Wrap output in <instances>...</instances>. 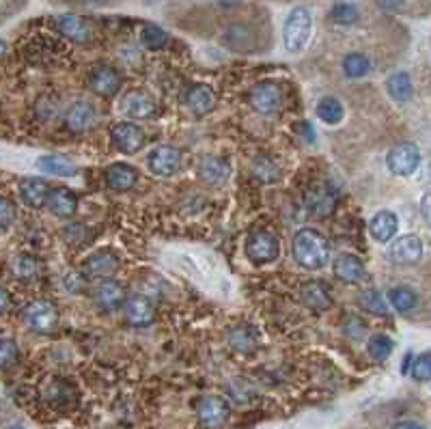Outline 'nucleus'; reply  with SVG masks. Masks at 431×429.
<instances>
[{"mask_svg":"<svg viewBox=\"0 0 431 429\" xmlns=\"http://www.w3.org/2000/svg\"><path fill=\"white\" fill-rule=\"evenodd\" d=\"M95 300H98L100 307H104L108 311H115V309H119L123 305L125 292H123V287L117 280L104 278L98 287H95Z\"/></svg>","mask_w":431,"mask_h":429,"instance_id":"b1692460","label":"nucleus"},{"mask_svg":"<svg viewBox=\"0 0 431 429\" xmlns=\"http://www.w3.org/2000/svg\"><path fill=\"white\" fill-rule=\"evenodd\" d=\"M360 305L364 311H369L373 315H388V302L375 289H366L360 294Z\"/></svg>","mask_w":431,"mask_h":429,"instance_id":"e433bc0d","label":"nucleus"},{"mask_svg":"<svg viewBox=\"0 0 431 429\" xmlns=\"http://www.w3.org/2000/svg\"><path fill=\"white\" fill-rule=\"evenodd\" d=\"M11 270H13V274L18 276V278H33L39 272V263L33 257L22 255V257H15L13 259Z\"/></svg>","mask_w":431,"mask_h":429,"instance_id":"ea45409f","label":"nucleus"},{"mask_svg":"<svg viewBox=\"0 0 431 429\" xmlns=\"http://www.w3.org/2000/svg\"><path fill=\"white\" fill-rule=\"evenodd\" d=\"M125 313H127V320H130L134 326H149L155 317L153 302L145 296H132L130 300H127Z\"/></svg>","mask_w":431,"mask_h":429,"instance_id":"aec40b11","label":"nucleus"},{"mask_svg":"<svg viewBox=\"0 0 431 429\" xmlns=\"http://www.w3.org/2000/svg\"><path fill=\"white\" fill-rule=\"evenodd\" d=\"M138 179V173L132 164H123V162H117V164H110L106 168V184L108 188L113 190H119V192H123V190H130Z\"/></svg>","mask_w":431,"mask_h":429,"instance_id":"4be33fe9","label":"nucleus"},{"mask_svg":"<svg viewBox=\"0 0 431 429\" xmlns=\"http://www.w3.org/2000/svg\"><path fill=\"white\" fill-rule=\"evenodd\" d=\"M5 50H7V43L0 39V54H5Z\"/></svg>","mask_w":431,"mask_h":429,"instance_id":"603ef678","label":"nucleus"},{"mask_svg":"<svg viewBox=\"0 0 431 429\" xmlns=\"http://www.w3.org/2000/svg\"><path fill=\"white\" fill-rule=\"evenodd\" d=\"M229 412H231V408H229L227 399H222V397H218V395L201 397L197 404V415H199L201 425L212 427V429L225 425L229 419Z\"/></svg>","mask_w":431,"mask_h":429,"instance_id":"0eeeda50","label":"nucleus"},{"mask_svg":"<svg viewBox=\"0 0 431 429\" xmlns=\"http://www.w3.org/2000/svg\"><path fill=\"white\" fill-rule=\"evenodd\" d=\"M393 429H427V427L417 423V421H401V423H397Z\"/></svg>","mask_w":431,"mask_h":429,"instance_id":"8fccbe9b","label":"nucleus"},{"mask_svg":"<svg viewBox=\"0 0 431 429\" xmlns=\"http://www.w3.org/2000/svg\"><path fill=\"white\" fill-rule=\"evenodd\" d=\"M89 87H91L93 93L104 95V98H113V95H117L119 87H121V78H119L115 67L95 65L89 72Z\"/></svg>","mask_w":431,"mask_h":429,"instance_id":"9d476101","label":"nucleus"},{"mask_svg":"<svg viewBox=\"0 0 431 429\" xmlns=\"http://www.w3.org/2000/svg\"><path fill=\"white\" fill-rule=\"evenodd\" d=\"M307 205L309 210L317 216H328L334 212V205H337V201H334V197L328 192V190L324 188H315L309 192L307 197Z\"/></svg>","mask_w":431,"mask_h":429,"instance_id":"7c9ffc66","label":"nucleus"},{"mask_svg":"<svg viewBox=\"0 0 431 429\" xmlns=\"http://www.w3.org/2000/svg\"><path fill=\"white\" fill-rule=\"evenodd\" d=\"M300 298L313 311H324L332 305L330 292L326 287V283H322V280H309V283L302 285Z\"/></svg>","mask_w":431,"mask_h":429,"instance_id":"6ab92c4d","label":"nucleus"},{"mask_svg":"<svg viewBox=\"0 0 431 429\" xmlns=\"http://www.w3.org/2000/svg\"><path fill=\"white\" fill-rule=\"evenodd\" d=\"M56 28L60 35H65L67 39L76 41V43H85L91 37V26L85 18H80L76 13H63L54 20Z\"/></svg>","mask_w":431,"mask_h":429,"instance_id":"ddd939ff","label":"nucleus"},{"mask_svg":"<svg viewBox=\"0 0 431 429\" xmlns=\"http://www.w3.org/2000/svg\"><path fill=\"white\" fill-rule=\"evenodd\" d=\"M37 166L47 175H54V177H74V175H78L76 164L67 160L65 155H58V153L41 155L37 160Z\"/></svg>","mask_w":431,"mask_h":429,"instance_id":"a878e982","label":"nucleus"},{"mask_svg":"<svg viewBox=\"0 0 431 429\" xmlns=\"http://www.w3.org/2000/svg\"><path fill=\"white\" fill-rule=\"evenodd\" d=\"M15 218V208L13 203L5 197H0V229H9Z\"/></svg>","mask_w":431,"mask_h":429,"instance_id":"79ce46f5","label":"nucleus"},{"mask_svg":"<svg viewBox=\"0 0 431 429\" xmlns=\"http://www.w3.org/2000/svg\"><path fill=\"white\" fill-rule=\"evenodd\" d=\"M406 5V0H377V7L384 13H397Z\"/></svg>","mask_w":431,"mask_h":429,"instance_id":"49530a36","label":"nucleus"},{"mask_svg":"<svg viewBox=\"0 0 431 429\" xmlns=\"http://www.w3.org/2000/svg\"><path fill=\"white\" fill-rule=\"evenodd\" d=\"M332 272L334 276H337L341 283H360L364 276H366V267H364V261L358 259L356 255H349V252H345V255H339L337 259H334L332 263Z\"/></svg>","mask_w":431,"mask_h":429,"instance_id":"f8f14e48","label":"nucleus"},{"mask_svg":"<svg viewBox=\"0 0 431 429\" xmlns=\"http://www.w3.org/2000/svg\"><path fill=\"white\" fill-rule=\"evenodd\" d=\"M186 106L192 115L203 117L216 106V93L207 85H195L186 93Z\"/></svg>","mask_w":431,"mask_h":429,"instance_id":"dca6fc26","label":"nucleus"},{"mask_svg":"<svg viewBox=\"0 0 431 429\" xmlns=\"http://www.w3.org/2000/svg\"><path fill=\"white\" fill-rule=\"evenodd\" d=\"M294 130L305 138L307 142H315V128H313V123H309V121H298L296 125H294Z\"/></svg>","mask_w":431,"mask_h":429,"instance_id":"a18cd8bd","label":"nucleus"},{"mask_svg":"<svg viewBox=\"0 0 431 429\" xmlns=\"http://www.w3.org/2000/svg\"><path fill=\"white\" fill-rule=\"evenodd\" d=\"M85 235H87V231H85L82 225H71V227H65V229H63V237H65V240L71 242V244L82 242V240H85Z\"/></svg>","mask_w":431,"mask_h":429,"instance_id":"37998d69","label":"nucleus"},{"mask_svg":"<svg viewBox=\"0 0 431 429\" xmlns=\"http://www.w3.org/2000/svg\"><path fill=\"white\" fill-rule=\"evenodd\" d=\"M423 257V240L419 235H401L388 248V259L399 265L417 263Z\"/></svg>","mask_w":431,"mask_h":429,"instance_id":"1a4fd4ad","label":"nucleus"},{"mask_svg":"<svg viewBox=\"0 0 431 429\" xmlns=\"http://www.w3.org/2000/svg\"><path fill=\"white\" fill-rule=\"evenodd\" d=\"M429 203H431V197H429V192L421 199V214H423V218H425V222H429V218H431V214H429Z\"/></svg>","mask_w":431,"mask_h":429,"instance_id":"09e8293b","label":"nucleus"},{"mask_svg":"<svg viewBox=\"0 0 431 429\" xmlns=\"http://www.w3.org/2000/svg\"><path fill=\"white\" fill-rule=\"evenodd\" d=\"M121 110L132 119H147L155 113V104L145 91H130L121 100Z\"/></svg>","mask_w":431,"mask_h":429,"instance_id":"4468645a","label":"nucleus"},{"mask_svg":"<svg viewBox=\"0 0 431 429\" xmlns=\"http://www.w3.org/2000/svg\"><path fill=\"white\" fill-rule=\"evenodd\" d=\"M18 356H20V352H18L15 341L0 335V369L11 367V364L18 360Z\"/></svg>","mask_w":431,"mask_h":429,"instance_id":"a19ab883","label":"nucleus"},{"mask_svg":"<svg viewBox=\"0 0 431 429\" xmlns=\"http://www.w3.org/2000/svg\"><path fill=\"white\" fill-rule=\"evenodd\" d=\"M408 373H412V377L419 380V382H429L431 380V356H429V352H423L421 356L412 358Z\"/></svg>","mask_w":431,"mask_h":429,"instance_id":"58836bf2","label":"nucleus"},{"mask_svg":"<svg viewBox=\"0 0 431 429\" xmlns=\"http://www.w3.org/2000/svg\"><path fill=\"white\" fill-rule=\"evenodd\" d=\"M225 43L231 47V50H237V52H244L248 47L254 43V33L248 24H242V22H235L231 26H227L225 35H222Z\"/></svg>","mask_w":431,"mask_h":429,"instance_id":"bb28decb","label":"nucleus"},{"mask_svg":"<svg viewBox=\"0 0 431 429\" xmlns=\"http://www.w3.org/2000/svg\"><path fill=\"white\" fill-rule=\"evenodd\" d=\"M65 287H67V292H74V294H78V292H82V287H87V280H85V276L82 274H67L65 276Z\"/></svg>","mask_w":431,"mask_h":429,"instance_id":"c03bdc74","label":"nucleus"},{"mask_svg":"<svg viewBox=\"0 0 431 429\" xmlns=\"http://www.w3.org/2000/svg\"><path fill=\"white\" fill-rule=\"evenodd\" d=\"M280 252V242L274 233L269 231H252L246 240V257L254 265H265L269 261H274Z\"/></svg>","mask_w":431,"mask_h":429,"instance_id":"7ed1b4c3","label":"nucleus"},{"mask_svg":"<svg viewBox=\"0 0 431 429\" xmlns=\"http://www.w3.org/2000/svg\"><path fill=\"white\" fill-rule=\"evenodd\" d=\"M140 39L147 47H151V50H157V47H164L168 43V33L164 28L155 26V24H147L145 28H142Z\"/></svg>","mask_w":431,"mask_h":429,"instance_id":"4c0bfd02","label":"nucleus"},{"mask_svg":"<svg viewBox=\"0 0 431 429\" xmlns=\"http://www.w3.org/2000/svg\"><path fill=\"white\" fill-rule=\"evenodd\" d=\"M294 259L307 270H319L328 263V255H330V246L326 237L315 231V229H300L294 237Z\"/></svg>","mask_w":431,"mask_h":429,"instance_id":"f257e3e1","label":"nucleus"},{"mask_svg":"<svg viewBox=\"0 0 431 429\" xmlns=\"http://www.w3.org/2000/svg\"><path fill=\"white\" fill-rule=\"evenodd\" d=\"M5 429H24V427H20V425H13V427H5Z\"/></svg>","mask_w":431,"mask_h":429,"instance_id":"864d4df0","label":"nucleus"},{"mask_svg":"<svg viewBox=\"0 0 431 429\" xmlns=\"http://www.w3.org/2000/svg\"><path fill=\"white\" fill-rule=\"evenodd\" d=\"M110 140H113V147L117 151L132 155L145 145V134H142L140 125L132 121H121L115 125L113 132H110Z\"/></svg>","mask_w":431,"mask_h":429,"instance_id":"423d86ee","label":"nucleus"},{"mask_svg":"<svg viewBox=\"0 0 431 429\" xmlns=\"http://www.w3.org/2000/svg\"><path fill=\"white\" fill-rule=\"evenodd\" d=\"M421 164V151L412 142H399L386 155V166L397 177H410Z\"/></svg>","mask_w":431,"mask_h":429,"instance_id":"20e7f679","label":"nucleus"},{"mask_svg":"<svg viewBox=\"0 0 431 429\" xmlns=\"http://www.w3.org/2000/svg\"><path fill=\"white\" fill-rule=\"evenodd\" d=\"M371 69V63L364 54L360 52H349L345 58H343V72L347 78H362L366 76Z\"/></svg>","mask_w":431,"mask_h":429,"instance_id":"473e14b6","label":"nucleus"},{"mask_svg":"<svg viewBox=\"0 0 431 429\" xmlns=\"http://www.w3.org/2000/svg\"><path fill=\"white\" fill-rule=\"evenodd\" d=\"M395 349V343L388 335H373L369 341H366V352L375 362L386 360Z\"/></svg>","mask_w":431,"mask_h":429,"instance_id":"2f4dec72","label":"nucleus"},{"mask_svg":"<svg viewBox=\"0 0 431 429\" xmlns=\"http://www.w3.org/2000/svg\"><path fill=\"white\" fill-rule=\"evenodd\" d=\"M397 231H399V218H397L395 212L382 210L371 218L369 233H371V237L375 242H379V244L390 242L393 237L397 235Z\"/></svg>","mask_w":431,"mask_h":429,"instance_id":"2eb2a0df","label":"nucleus"},{"mask_svg":"<svg viewBox=\"0 0 431 429\" xmlns=\"http://www.w3.org/2000/svg\"><path fill=\"white\" fill-rule=\"evenodd\" d=\"M328 18H330L334 24H339V26H349V24L358 22L360 11H358V7L352 5V3H337V5H334V7L330 9Z\"/></svg>","mask_w":431,"mask_h":429,"instance_id":"72a5a7b5","label":"nucleus"},{"mask_svg":"<svg viewBox=\"0 0 431 429\" xmlns=\"http://www.w3.org/2000/svg\"><path fill=\"white\" fill-rule=\"evenodd\" d=\"M315 113H317L319 119H322L324 123H328V125H337L345 117L343 104L337 98H332V95H330V98H322V100L317 102Z\"/></svg>","mask_w":431,"mask_h":429,"instance_id":"c756f323","label":"nucleus"},{"mask_svg":"<svg viewBox=\"0 0 431 429\" xmlns=\"http://www.w3.org/2000/svg\"><path fill=\"white\" fill-rule=\"evenodd\" d=\"M82 267H85V272L89 276L108 278V276H113L119 270V259L113 255V252L100 250V252H95V255H91L89 259H85Z\"/></svg>","mask_w":431,"mask_h":429,"instance_id":"f3484780","label":"nucleus"},{"mask_svg":"<svg viewBox=\"0 0 431 429\" xmlns=\"http://www.w3.org/2000/svg\"><path fill=\"white\" fill-rule=\"evenodd\" d=\"M229 343H231V347L235 349V352H242V354H248V352H252L254 347H257V339H254L252 332L248 328H244V326L231 330Z\"/></svg>","mask_w":431,"mask_h":429,"instance_id":"c9c22d12","label":"nucleus"},{"mask_svg":"<svg viewBox=\"0 0 431 429\" xmlns=\"http://www.w3.org/2000/svg\"><path fill=\"white\" fill-rule=\"evenodd\" d=\"M386 91L395 102H410L414 95L412 76L408 72H395L386 80Z\"/></svg>","mask_w":431,"mask_h":429,"instance_id":"cd10ccee","label":"nucleus"},{"mask_svg":"<svg viewBox=\"0 0 431 429\" xmlns=\"http://www.w3.org/2000/svg\"><path fill=\"white\" fill-rule=\"evenodd\" d=\"M47 192H50V188H47V184L43 179L30 177L20 184V199L24 201V205H28V208H35V210L43 208Z\"/></svg>","mask_w":431,"mask_h":429,"instance_id":"393cba45","label":"nucleus"},{"mask_svg":"<svg viewBox=\"0 0 431 429\" xmlns=\"http://www.w3.org/2000/svg\"><path fill=\"white\" fill-rule=\"evenodd\" d=\"M229 162L225 157L220 155H205L201 160V177L207 182V184H214V186H220L229 179Z\"/></svg>","mask_w":431,"mask_h":429,"instance_id":"5701e85b","label":"nucleus"},{"mask_svg":"<svg viewBox=\"0 0 431 429\" xmlns=\"http://www.w3.org/2000/svg\"><path fill=\"white\" fill-rule=\"evenodd\" d=\"M250 106L261 115H272L283 104V91L274 82H259L248 95Z\"/></svg>","mask_w":431,"mask_h":429,"instance_id":"6e6552de","label":"nucleus"},{"mask_svg":"<svg viewBox=\"0 0 431 429\" xmlns=\"http://www.w3.org/2000/svg\"><path fill=\"white\" fill-rule=\"evenodd\" d=\"M45 203H47V208H50V212L60 216V218H69L78 210V199H76V195L71 192V190H67V188L50 190V192H47Z\"/></svg>","mask_w":431,"mask_h":429,"instance_id":"a211bd4d","label":"nucleus"},{"mask_svg":"<svg viewBox=\"0 0 431 429\" xmlns=\"http://www.w3.org/2000/svg\"><path fill=\"white\" fill-rule=\"evenodd\" d=\"M313 33V15L307 7H294L287 13L283 24V43L285 50L298 54L309 45Z\"/></svg>","mask_w":431,"mask_h":429,"instance_id":"f03ea898","label":"nucleus"},{"mask_svg":"<svg viewBox=\"0 0 431 429\" xmlns=\"http://www.w3.org/2000/svg\"><path fill=\"white\" fill-rule=\"evenodd\" d=\"M252 173H254V177L263 184H274L280 177V168L265 155L257 157V160L252 162Z\"/></svg>","mask_w":431,"mask_h":429,"instance_id":"f704fd0d","label":"nucleus"},{"mask_svg":"<svg viewBox=\"0 0 431 429\" xmlns=\"http://www.w3.org/2000/svg\"><path fill=\"white\" fill-rule=\"evenodd\" d=\"M98 115H95V108L89 102H76L65 115V123L71 132H85L95 123Z\"/></svg>","mask_w":431,"mask_h":429,"instance_id":"412c9836","label":"nucleus"},{"mask_svg":"<svg viewBox=\"0 0 431 429\" xmlns=\"http://www.w3.org/2000/svg\"><path fill=\"white\" fill-rule=\"evenodd\" d=\"M11 309V296L0 287V315H5Z\"/></svg>","mask_w":431,"mask_h":429,"instance_id":"de8ad7c7","label":"nucleus"},{"mask_svg":"<svg viewBox=\"0 0 431 429\" xmlns=\"http://www.w3.org/2000/svg\"><path fill=\"white\" fill-rule=\"evenodd\" d=\"M147 166L157 177H170V175H175L181 166V151L170 145H159L149 151Z\"/></svg>","mask_w":431,"mask_h":429,"instance_id":"39448f33","label":"nucleus"},{"mask_svg":"<svg viewBox=\"0 0 431 429\" xmlns=\"http://www.w3.org/2000/svg\"><path fill=\"white\" fill-rule=\"evenodd\" d=\"M24 322L37 332H47L56 324V311L50 302H33L24 311Z\"/></svg>","mask_w":431,"mask_h":429,"instance_id":"9b49d317","label":"nucleus"},{"mask_svg":"<svg viewBox=\"0 0 431 429\" xmlns=\"http://www.w3.org/2000/svg\"><path fill=\"white\" fill-rule=\"evenodd\" d=\"M410 362H412V354H406L404 364H401V371H404V373H408V371H410Z\"/></svg>","mask_w":431,"mask_h":429,"instance_id":"3c124183","label":"nucleus"},{"mask_svg":"<svg viewBox=\"0 0 431 429\" xmlns=\"http://www.w3.org/2000/svg\"><path fill=\"white\" fill-rule=\"evenodd\" d=\"M386 302L397 313H410L419 307V296L410 287H393L386 294Z\"/></svg>","mask_w":431,"mask_h":429,"instance_id":"c85d7f7f","label":"nucleus"}]
</instances>
